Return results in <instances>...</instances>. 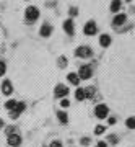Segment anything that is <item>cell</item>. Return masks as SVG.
Masks as SVG:
<instances>
[{
  "label": "cell",
  "mask_w": 135,
  "mask_h": 147,
  "mask_svg": "<svg viewBox=\"0 0 135 147\" xmlns=\"http://www.w3.org/2000/svg\"><path fill=\"white\" fill-rule=\"evenodd\" d=\"M75 56L80 57V59H88V57L93 56V51H91V47H90V46H80V47H77Z\"/></svg>",
  "instance_id": "1"
},
{
  "label": "cell",
  "mask_w": 135,
  "mask_h": 147,
  "mask_svg": "<svg viewBox=\"0 0 135 147\" xmlns=\"http://www.w3.org/2000/svg\"><path fill=\"white\" fill-rule=\"evenodd\" d=\"M25 16L26 20L29 21V23H33V21H36L37 18H39V8H36V7H28L25 11Z\"/></svg>",
  "instance_id": "2"
},
{
  "label": "cell",
  "mask_w": 135,
  "mask_h": 147,
  "mask_svg": "<svg viewBox=\"0 0 135 147\" xmlns=\"http://www.w3.org/2000/svg\"><path fill=\"white\" fill-rule=\"evenodd\" d=\"M94 115H96V118H99V119H104V118H108V115H109V108L101 103V105H98L94 108Z\"/></svg>",
  "instance_id": "3"
},
{
  "label": "cell",
  "mask_w": 135,
  "mask_h": 147,
  "mask_svg": "<svg viewBox=\"0 0 135 147\" xmlns=\"http://www.w3.org/2000/svg\"><path fill=\"white\" fill-rule=\"evenodd\" d=\"M78 75H80V79H82V80H88V79H91L93 70H91L90 65H82L80 70H78Z\"/></svg>",
  "instance_id": "4"
},
{
  "label": "cell",
  "mask_w": 135,
  "mask_h": 147,
  "mask_svg": "<svg viewBox=\"0 0 135 147\" xmlns=\"http://www.w3.org/2000/svg\"><path fill=\"white\" fill-rule=\"evenodd\" d=\"M96 31H98V26H96L94 21H88L83 26V33L86 36H93V34H96Z\"/></svg>",
  "instance_id": "5"
},
{
  "label": "cell",
  "mask_w": 135,
  "mask_h": 147,
  "mask_svg": "<svg viewBox=\"0 0 135 147\" xmlns=\"http://www.w3.org/2000/svg\"><path fill=\"white\" fill-rule=\"evenodd\" d=\"M54 95H55L57 98H65V96L68 95V88L65 87V85L59 84V85H55V88H54Z\"/></svg>",
  "instance_id": "6"
},
{
  "label": "cell",
  "mask_w": 135,
  "mask_h": 147,
  "mask_svg": "<svg viewBox=\"0 0 135 147\" xmlns=\"http://www.w3.org/2000/svg\"><path fill=\"white\" fill-rule=\"evenodd\" d=\"M7 142H8V146H11V147H18L21 144V136L20 134H10V136L7 137Z\"/></svg>",
  "instance_id": "7"
},
{
  "label": "cell",
  "mask_w": 135,
  "mask_h": 147,
  "mask_svg": "<svg viewBox=\"0 0 135 147\" xmlns=\"http://www.w3.org/2000/svg\"><path fill=\"white\" fill-rule=\"evenodd\" d=\"M63 30H65V33H67L68 36H73V34H75V25H73L72 18L63 21Z\"/></svg>",
  "instance_id": "8"
},
{
  "label": "cell",
  "mask_w": 135,
  "mask_h": 147,
  "mask_svg": "<svg viewBox=\"0 0 135 147\" xmlns=\"http://www.w3.org/2000/svg\"><path fill=\"white\" fill-rule=\"evenodd\" d=\"M39 34H41L42 38H49L52 34V26L49 25V23H44L41 26V30H39Z\"/></svg>",
  "instance_id": "9"
},
{
  "label": "cell",
  "mask_w": 135,
  "mask_h": 147,
  "mask_svg": "<svg viewBox=\"0 0 135 147\" xmlns=\"http://www.w3.org/2000/svg\"><path fill=\"white\" fill-rule=\"evenodd\" d=\"M125 21H127V16H125L124 13H117V15L114 16V20H112V25H114V26H122Z\"/></svg>",
  "instance_id": "10"
},
{
  "label": "cell",
  "mask_w": 135,
  "mask_h": 147,
  "mask_svg": "<svg viewBox=\"0 0 135 147\" xmlns=\"http://www.w3.org/2000/svg\"><path fill=\"white\" fill-rule=\"evenodd\" d=\"M25 108H26V105H25V103H23V101H18V105H16V108H15L13 111H11V118H13V119H15V118H18V116H20L21 113L25 111Z\"/></svg>",
  "instance_id": "11"
},
{
  "label": "cell",
  "mask_w": 135,
  "mask_h": 147,
  "mask_svg": "<svg viewBox=\"0 0 135 147\" xmlns=\"http://www.w3.org/2000/svg\"><path fill=\"white\" fill-rule=\"evenodd\" d=\"M13 92V85H11L10 80H3V84H2V93L3 95H10Z\"/></svg>",
  "instance_id": "12"
},
{
  "label": "cell",
  "mask_w": 135,
  "mask_h": 147,
  "mask_svg": "<svg viewBox=\"0 0 135 147\" xmlns=\"http://www.w3.org/2000/svg\"><path fill=\"white\" fill-rule=\"evenodd\" d=\"M111 42H112V38H111L109 34H101V36H99V44L103 47L111 46Z\"/></svg>",
  "instance_id": "13"
},
{
  "label": "cell",
  "mask_w": 135,
  "mask_h": 147,
  "mask_svg": "<svg viewBox=\"0 0 135 147\" xmlns=\"http://www.w3.org/2000/svg\"><path fill=\"white\" fill-rule=\"evenodd\" d=\"M67 80H68V82H70L72 85H78L82 79H80V75H78V74H73V72H70V74L67 75Z\"/></svg>",
  "instance_id": "14"
},
{
  "label": "cell",
  "mask_w": 135,
  "mask_h": 147,
  "mask_svg": "<svg viewBox=\"0 0 135 147\" xmlns=\"http://www.w3.org/2000/svg\"><path fill=\"white\" fill-rule=\"evenodd\" d=\"M120 7H122V2H120V0H112V2H111V11L117 13V11L120 10Z\"/></svg>",
  "instance_id": "15"
},
{
  "label": "cell",
  "mask_w": 135,
  "mask_h": 147,
  "mask_svg": "<svg viewBox=\"0 0 135 147\" xmlns=\"http://www.w3.org/2000/svg\"><path fill=\"white\" fill-rule=\"evenodd\" d=\"M75 98H77L78 101H83L85 98H86V93H85V88H77V92H75Z\"/></svg>",
  "instance_id": "16"
},
{
  "label": "cell",
  "mask_w": 135,
  "mask_h": 147,
  "mask_svg": "<svg viewBox=\"0 0 135 147\" xmlns=\"http://www.w3.org/2000/svg\"><path fill=\"white\" fill-rule=\"evenodd\" d=\"M57 118H59V121H60L62 124H67V123H68V116H67V113H65V111H59Z\"/></svg>",
  "instance_id": "17"
},
{
  "label": "cell",
  "mask_w": 135,
  "mask_h": 147,
  "mask_svg": "<svg viewBox=\"0 0 135 147\" xmlns=\"http://www.w3.org/2000/svg\"><path fill=\"white\" fill-rule=\"evenodd\" d=\"M16 105H18V101H15V100H8V101L5 103V108H7L8 111H13V110L16 108Z\"/></svg>",
  "instance_id": "18"
},
{
  "label": "cell",
  "mask_w": 135,
  "mask_h": 147,
  "mask_svg": "<svg viewBox=\"0 0 135 147\" xmlns=\"http://www.w3.org/2000/svg\"><path fill=\"white\" fill-rule=\"evenodd\" d=\"M125 126L129 129H135V116H130L129 119L125 121Z\"/></svg>",
  "instance_id": "19"
},
{
  "label": "cell",
  "mask_w": 135,
  "mask_h": 147,
  "mask_svg": "<svg viewBox=\"0 0 135 147\" xmlns=\"http://www.w3.org/2000/svg\"><path fill=\"white\" fill-rule=\"evenodd\" d=\"M85 93H86V98H91L94 95V87H88V88H85Z\"/></svg>",
  "instance_id": "20"
},
{
  "label": "cell",
  "mask_w": 135,
  "mask_h": 147,
  "mask_svg": "<svg viewBox=\"0 0 135 147\" xmlns=\"http://www.w3.org/2000/svg\"><path fill=\"white\" fill-rule=\"evenodd\" d=\"M104 131H106V127H104V126H96V127H94V134H96V136L103 134Z\"/></svg>",
  "instance_id": "21"
},
{
  "label": "cell",
  "mask_w": 135,
  "mask_h": 147,
  "mask_svg": "<svg viewBox=\"0 0 135 147\" xmlns=\"http://www.w3.org/2000/svg\"><path fill=\"white\" fill-rule=\"evenodd\" d=\"M5 72H7V64L3 62V61H0V77H2Z\"/></svg>",
  "instance_id": "22"
},
{
  "label": "cell",
  "mask_w": 135,
  "mask_h": 147,
  "mask_svg": "<svg viewBox=\"0 0 135 147\" xmlns=\"http://www.w3.org/2000/svg\"><path fill=\"white\" fill-rule=\"evenodd\" d=\"M117 141H119V139H117V136H114V134H111V136L108 137V142H111V144H117Z\"/></svg>",
  "instance_id": "23"
},
{
  "label": "cell",
  "mask_w": 135,
  "mask_h": 147,
  "mask_svg": "<svg viewBox=\"0 0 135 147\" xmlns=\"http://www.w3.org/2000/svg\"><path fill=\"white\" fill-rule=\"evenodd\" d=\"M59 65H60V67H65V65H67V57H65V56H62V57L59 59Z\"/></svg>",
  "instance_id": "24"
},
{
  "label": "cell",
  "mask_w": 135,
  "mask_h": 147,
  "mask_svg": "<svg viewBox=\"0 0 135 147\" xmlns=\"http://www.w3.org/2000/svg\"><path fill=\"white\" fill-rule=\"evenodd\" d=\"M68 13H70V16H77L78 15V8L77 7H72V8L68 10Z\"/></svg>",
  "instance_id": "25"
},
{
  "label": "cell",
  "mask_w": 135,
  "mask_h": 147,
  "mask_svg": "<svg viewBox=\"0 0 135 147\" xmlns=\"http://www.w3.org/2000/svg\"><path fill=\"white\" fill-rule=\"evenodd\" d=\"M49 147H63V146H62V142L60 141H52Z\"/></svg>",
  "instance_id": "26"
},
{
  "label": "cell",
  "mask_w": 135,
  "mask_h": 147,
  "mask_svg": "<svg viewBox=\"0 0 135 147\" xmlns=\"http://www.w3.org/2000/svg\"><path fill=\"white\" fill-rule=\"evenodd\" d=\"M80 142H82V146H88L91 141H90V137H82V141Z\"/></svg>",
  "instance_id": "27"
},
{
  "label": "cell",
  "mask_w": 135,
  "mask_h": 147,
  "mask_svg": "<svg viewBox=\"0 0 135 147\" xmlns=\"http://www.w3.org/2000/svg\"><path fill=\"white\" fill-rule=\"evenodd\" d=\"M60 105H62V106H63V108H67V106H68V105H70V101H68V100H67V98H62V101H60Z\"/></svg>",
  "instance_id": "28"
},
{
  "label": "cell",
  "mask_w": 135,
  "mask_h": 147,
  "mask_svg": "<svg viewBox=\"0 0 135 147\" xmlns=\"http://www.w3.org/2000/svg\"><path fill=\"white\" fill-rule=\"evenodd\" d=\"M13 131H15V127H13V126L7 127V134H8V136H10V134H13Z\"/></svg>",
  "instance_id": "29"
},
{
  "label": "cell",
  "mask_w": 135,
  "mask_h": 147,
  "mask_svg": "<svg viewBox=\"0 0 135 147\" xmlns=\"http://www.w3.org/2000/svg\"><path fill=\"white\" fill-rule=\"evenodd\" d=\"M96 147H108V144H106V142H98Z\"/></svg>",
  "instance_id": "30"
},
{
  "label": "cell",
  "mask_w": 135,
  "mask_h": 147,
  "mask_svg": "<svg viewBox=\"0 0 135 147\" xmlns=\"http://www.w3.org/2000/svg\"><path fill=\"white\" fill-rule=\"evenodd\" d=\"M109 124L112 126V124H116V118H109Z\"/></svg>",
  "instance_id": "31"
},
{
  "label": "cell",
  "mask_w": 135,
  "mask_h": 147,
  "mask_svg": "<svg viewBox=\"0 0 135 147\" xmlns=\"http://www.w3.org/2000/svg\"><path fill=\"white\" fill-rule=\"evenodd\" d=\"M0 127H3V121L0 119Z\"/></svg>",
  "instance_id": "32"
},
{
  "label": "cell",
  "mask_w": 135,
  "mask_h": 147,
  "mask_svg": "<svg viewBox=\"0 0 135 147\" xmlns=\"http://www.w3.org/2000/svg\"><path fill=\"white\" fill-rule=\"evenodd\" d=\"M125 2H130V0H125Z\"/></svg>",
  "instance_id": "33"
}]
</instances>
